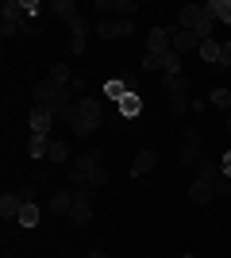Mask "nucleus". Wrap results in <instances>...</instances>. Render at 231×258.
Returning a JSON list of instances; mask_svg holds the SVG:
<instances>
[{
    "instance_id": "f257e3e1",
    "label": "nucleus",
    "mask_w": 231,
    "mask_h": 258,
    "mask_svg": "<svg viewBox=\"0 0 231 258\" xmlns=\"http://www.w3.org/2000/svg\"><path fill=\"white\" fill-rule=\"evenodd\" d=\"M69 177H73V185H77V193L81 189H100V185L108 181V170H104V162H100V151L93 147V151H85V154H77L73 162H69Z\"/></svg>"
},
{
    "instance_id": "f03ea898",
    "label": "nucleus",
    "mask_w": 231,
    "mask_h": 258,
    "mask_svg": "<svg viewBox=\"0 0 231 258\" xmlns=\"http://www.w3.org/2000/svg\"><path fill=\"white\" fill-rule=\"evenodd\" d=\"M0 12H4V20H0V35H4V39H16V35H35V23L23 16V4H20V0H8Z\"/></svg>"
},
{
    "instance_id": "7ed1b4c3",
    "label": "nucleus",
    "mask_w": 231,
    "mask_h": 258,
    "mask_svg": "<svg viewBox=\"0 0 231 258\" xmlns=\"http://www.w3.org/2000/svg\"><path fill=\"white\" fill-rule=\"evenodd\" d=\"M97 127H100V100H93V97L77 100V119L69 123V131L85 139V135H93Z\"/></svg>"
},
{
    "instance_id": "20e7f679",
    "label": "nucleus",
    "mask_w": 231,
    "mask_h": 258,
    "mask_svg": "<svg viewBox=\"0 0 231 258\" xmlns=\"http://www.w3.org/2000/svg\"><path fill=\"white\" fill-rule=\"evenodd\" d=\"M35 100H39V108H46V112L54 116L62 104H69V85H54V81L46 77V81L35 85Z\"/></svg>"
},
{
    "instance_id": "39448f33",
    "label": "nucleus",
    "mask_w": 231,
    "mask_h": 258,
    "mask_svg": "<svg viewBox=\"0 0 231 258\" xmlns=\"http://www.w3.org/2000/svg\"><path fill=\"white\" fill-rule=\"evenodd\" d=\"M97 12L104 20H135L139 4L135 0H97Z\"/></svg>"
},
{
    "instance_id": "423d86ee",
    "label": "nucleus",
    "mask_w": 231,
    "mask_h": 258,
    "mask_svg": "<svg viewBox=\"0 0 231 258\" xmlns=\"http://www.w3.org/2000/svg\"><path fill=\"white\" fill-rule=\"evenodd\" d=\"M93 31H97L100 39H127V35L135 31V20H104V16H100V20L93 23Z\"/></svg>"
},
{
    "instance_id": "0eeeda50",
    "label": "nucleus",
    "mask_w": 231,
    "mask_h": 258,
    "mask_svg": "<svg viewBox=\"0 0 231 258\" xmlns=\"http://www.w3.org/2000/svg\"><path fill=\"white\" fill-rule=\"evenodd\" d=\"M170 46L185 58V54L200 50V35H197V31H185V27H177V23H174V27H170Z\"/></svg>"
},
{
    "instance_id": "6e6552de",
    "label": "nucleus",
    "mask_w": 231,
    "mask_h": 258,
    "mask_svg": "<svg viewBox=\"0 0 231 258\" xmlns=\"http://www.w3.org/2000/svg\"><path fill=\"white\" fill-rule=\"evenodd\" d=\"M177 158H181V166H193V162L200 166V131H197V127H189V131H185V139H181V151H177Z\"/></svg>"
},
{
    "instance_id": "1a4fd4ad",
    "label": "nucleus",
    "mask_w": 231,
    "mask_h": 258,
    "mask_svg": "<svg viewBox=\"0 0 231 258\" xmlns=\"http://www.w3.org/2000/svg\"><path fill=\"white\" fill-rule=\"evenodd\" d=\"M77 193V189H73ZM69 220H73L77 227H85L89 220H93V193H89V189H81V193H77V201H73V212H69Z\"/></svg>"
},
{
    "instance_id": "9d476101",
    "label": "nucleus",
    "mask_w": 231,
    "mask_h": 258,
    "mask_svg": "<svg viewBox=\"0 0 231 258\" xmlns=\"http://www.w3.org/2000/svg\"><path fill=\"white\" fill-rule=\"evenodd\" d=\"M166 50H174V46H170V27H150V35H146V54L162 58Z\"/></svg>"
},
{
    "instance_id": "9b49d317",
    "label": "nucleus",
    "mask_w": 231,
    "mask_h": 258,
    "mask_svg": "<svg viewBox=\"0 0 231 258\" xmlns=\"http://www.w3.org/2000/svg\"><path fill=\"white\" fill-rule=\"evenodd\" d=\"M27 123H31V135H50V127H54V116H50L46 108L35 104V112H31V119H27Z\"/></svg>"
},
{
    "instance_id": "f8f14e48",
    "label": "nucleus",
    "mask_w": 231,
    "mask_h": 258,
    "mask_svg": "<svg viewBox=\"0 0 231 258\" xmlns=\"http://www.w3.org/2000/svg\"><path fill=\"white\" fill-rule=\"evenodd\" d=\"M158 89H162L166 97H177V93H189V89H193V81H189L185 74H174V77H162V81H158Z\"/></svg>"
},
{
    "instance_id": "ddd939ff",
    "label": "nucleus",
    "mask_w": 231,
    "mask_h": 258,
    "mask_svg": "<svg viewBox=\"0 0 231 258\" xmlns=\"http://www.w3.org/2000/svg\"><path fill=\"white\" fill-rule=\"evenodd\" d=\"M154 166H158V154H154L150 147H143V151L135 154V166H131V173H135V177H146V173H150Z\"/></svg>"
},
{
    "instance_id": "4468645a",
    "label": "nucleus",
    "mask_w": 231,
    "mask_h": 258,
    "mask_svg": "<svg viewBox=\"0 0 231 258\" xmlns=\"http://www.w3.org/2000/svg\"><path fill=\"white\" fill-rule=\"evenodd\" d=\"M200 16H204V4H185V8H177V27H185V31H193Z\"/></svg>"
},
{
    "instance_id": "2eb2a0df",
    "label": "nucleus",
    "mask_w": 231,
    "mask_h": 258,
    "mask_svg": "<svg viewBox=\"0 0 231 258\" xmlns=\"http://www.w3.org/2000/svg\"><path fill=\"white\" fill-rule=\"evenodd\" d=\"M212 197H216L212 181H200V177H193V185H189V201H193V205H208Z\"/></svg>"
},
{
    "instance_id": "dca6fc26",
    "label": "nucleus",
    "mask_w": 231,
    "mask_h": 258,
    "mask_svg": "<svg viewBox=\"0 0 231 258\" xmlns=\"http://www.w3.org/2000/svg\"><path fill=\"white\" fill-rule=\"evenodd\" d=\"M20 208H23L20 193H4L0 197V216H4V220H20Z\"/></svg>"
},
{
    "instance_id": "f3484780",
    "label": "nucleus",
    "mask_w": 231,
    "mask_h": 258,
    "mask_svg": "<svg viewBox=\"0 0 231 258\" xmlns=\"http://www.w3.org/2000/svg\"><path fill=\"white\" fill-rule=\"evenodd\" d=\"M200 62H208V66H220L223 62V43H216V39H208V43H200Z\"/></svg>"
},
{
    "instance_id": "a211bd4d",
    "label": "nucleus",
    "mask_w": 231,
    "mask_h": 258,
    "mask_svg": "<svg viewBox=\"0 0 231 258\" xmlns=\"http://www.w3.org/2000/svg\"><path fill=\"white\" fill-rule=\"evenodd\" d=\"M158 70H162V77L181 74V54H177V50H166L162 58H158Z\"/></svg>"
},
{
    "instance_id": "6ab92c4d",
    "label": "nucleus",
    "mask_w": 231,
    "mask_h": 258,
    "mask_svg": "<svg viewBox=\"0 0 231 258\" xmlns=\"http://www.w3.org/2000/svg\"><path fill=\"white\" fill-rule=\"evenodd\" d=\"M204 12H208L212 20H220V23H231V0H208Z\"/></svg>"
},
{
    "instance_id": "aec40b11",
    "label": "nucleus",
    "mask_w": 231,
    "mask_h": 258,
    "mask_svg": "<svg viewBox=\"0 0 231 258\" xmlns=\"http://www.w3.org/2000/svg\"><path fill=\"white\" fill-rule=\"evenodd\" d=\"M50 12H54L58 20H66V23H73L77 16H81V12H77V4H73V0H54V4H50Z\"/></svg>"
},
{
    "instance_id": "412c9836",
    "label": "nucleus",
    "mask_w": 231,
    "mask_h": 258,
    "mask_svg": "<svg viewBox=\"0 0 231 258\" xmlns=\"http://www.w3.org/2000/svg\"><path fill=\"white\" fill-rule=\"evenodd\" d=\"M46 151H50V139H46V135H31V139H27V158H46Z\"/></svg>"
},
{
    "instance_id": "4be33fe9",
    "label": "nucleus",
    "mask_w": 231,
    "mask_h": 258,
    "mask_svg": "<svg viewBox=\"0 0 231 258\" xmlns=\"http://www.w3.org/2000/svg\"><path fill=\"white\" fill-rule=\"evenodd\" d=\"M16 224H20V227H39V205H35V201H23Z\"/></svg>"
},
{
    "instance_id": "5701e85b",
    "label": "nucleus",
    "mask_w": 231,
    "mask_h": 258,
    "mask_svg": "<svg viewBox=\"0 0 231 258\" xmlns=\"http://www.w3.org/2000/svg\"><path fill=\"white\" fill-rule=\"evenodd\" d=\"M73 201H77V193H54V201H50V212L69 216V212H73Z\"/></svg>"
},
{
    "instance_id": "b1692460",
    "label": "nucleus",
    "mask_w": 231,
    "mask_h": 258,
    "mask_svg": "<svg viewBox=\"0 0 231 258\" xmlns=\"http://www.w3.org/2000/svg\"><path fill=\"white\" fill-rule=\"evenodd\" d=\"M143 112V100H139V93H127V97L120 100V116H127V119H135Z\"/></svg>"
},
{
    "instance_id": "393cba45",
    "label": "nucleus",
    "mask_w": 231,
    "mask_h": 258,
    "mask_svg": "<svg viewBox=\"0 0 231 258\" xmlns=\"http://www.w3.org/2000/svg\"><path fill=\"white\" fill-rule=\"evenodd\" d=\"M197 177H200V181H212V185H216V177H223V173H220V162L200 158V166H197Z\"/></svg>"
},
{
    "instance_id": "a878e982",
    "label": "nucleus",
    "mask_w": 231,
    "mask_h": 258,
    "mask_svg": "<svg viewBox=\"0 0 231 258\" xmlns=\"http://www.w3.org/2000/svg\"><path fill=\"white\" fill-rule=\"evenodd\" d=\"M50 81H54V85H73L69 66H66V62H54V66H50Z\"/></svg>"
},
{
    "instance_id": "bb28decb",
    "label": "nucleus",
    "mask_w": 231,
    "mask_h": 258,
    "mask_svg": "<svg viewBox=\"0 0 231 258\" xmlns=\"http://www.w3.org/2000/svg\"><path fill=\"white\" fill-rule=\"evenodd\" d=\"M46 158L50 162H69V147L62 139H50V151H46Z\"/></svg>"
},
{
    "instance_id": "cd10ccee",
    "label": "nucleus",
    "mask_w": 231,
    "mask_h": 258,
    "mask_svg": "<svg viewBox=\"0 0 231 258\" xmlns=\"http://www.w3.org/2000/svg\"><path fill=\"white\" fill-rule=\"evenodd\" d=\"M189 108H193V100H189V93H177V97H170V112H174V116H185Z\"/></svg>"
},
{
    "instance_id": "c85d7f7f",
    "label": "nucleus",
    "mask_w": 231,
    "mask_h": 258,
    "mask_svg": "<svg viewBox=\"0 0 231 258\" xmlns=\"http://www.w3.org/2000/svg\"><path fill=\"white\" fill-rule=\"evenodd\" d=\"M208 104H216V108H231V89H212V93H208Z\"/></svg>"
},
{
    "instance_id": "c756f323",
    "label": "nucleus",
    "mask_w": 231,
    "mask_h": 258,
    "mask_svg": "<svg viewBox=\"0 0 231 258\" xmlns=\"http://www.w3.org/2000/svg\"><path fill=\"white\" fill-rule=\"evenodd\" d=\"M20 4H23V16H27V20H39V16H43V12H50V8H43V4H35V0H20Z\"/></svg>"
},
{
    "instance_id": "7c9ffc66",
    "label": "nucleus",
    "mask_w": 231,
    "mask_h": 258,
    "mask_svg": "<svg viewBox=\"0 0 231 258\" xmlns=\"http://www.w3.org/2000/svg\"><path fill=\"white\" fill-rule=\"evenodd\" d=\"M69 27H73V39H77V43H85V39H89V20H85V16H77Z\"/></svg>"
},
{
    "instance_id": "2f4dec72",
    "label": "nucleus",
    "mask_w": 231,
    "mask_h": 258,
    "mask_svg": "<svg viewBox=\"0 0 231 258\" xmlns=\"http://www.w3.org/2000/svg\"><path fill=\"white\" fill-rule=\"evenodd\" d=\"M212 189H216V197H227V193H231V177H216V185H212Z\"/></svg>"
},
{
    "instance_id": "473e14b6",
    "label": "nucleus",
    "mask_w": 231,
    "mask_h": 258,
    "mask_svg": "<svg viewBox=\"0 0 231 258\" xmlns=\"http://www.w3.org/2000/svg\"><path fill=\"white\" fill-rule=\"evenodd\" d=\"M16 193H20V197H23V201H35V185H31V181H23V185H20V189H16Z\"/></svg>"
},
{
    "instance_id": "72a5a7b5",
    "label": "nucleus",
    "mask_w": 231,
    "mask_h": 258,
    "mask_svg": "<svg viewBox=\"0 0 231 258\" xmlns=\"http://www.w3.org/2000/svg\"><path fill=\"white\" fill-rule=\"evenodd\" d=\"M220 173H223V177H231V151L223 154V162H220Z\"/></svg>"
},
{
    "instance_id": "f704fd0d",
    "label": "nucleus",
    "mask_w": 231,
    "mask_h": 258,
    "mask_svg": "<svg viewBox=\"0 0 231 258\" xmlns=\"http://www.w3.org/2000/svg\"><path fill=\"white\" fill-rule=\"evenodd\" d=\"M143 70H158V58H154V54H143Z\"/></svg>"
},
{
    "instance_id": "c9c22d12",
    "label": "nucleus",
    "mask_w": 231,
    "mask_h": 258,
    "mask_svg": "<svg viewBox=\"0 0 231 258\" xmlns=\"http://www.w3.org/2000/svg\"><path fill=\"white\" fill-rule=\"evenodd\" d=\"M220 66H231V43H223V62Z\"/></svg>"
},
{
    "instance_id": "e433bc0d",
    "label": "nucleus",
    "mask_w": 231,
    "mask_h": 258,
    "mask_svg": "<svg viewBox=\"0 0 231 258\" xmlns=\"http://www.w3.org/2000/svg\"><path fill=\"white\" fill-rule=\"evenodd\" d=\"M85 258H108V254H104V250H93V254H85Z\"/></svg>"
},
{
    "instance_id": "4c0bfd02",
    "label": "nucleus",
    "mask_w": 231,
    "mask_h": 258,
    "mask_svg": "<svg viewBox=\"0 0 231 258\" xmlns=\"http://www.w3.org/2000/svg\"><path fill=\"white\" fill-rule=\"evenodd\" d=\"M185 258H193V254H185Z\"/></svg>"
}]
</instances>
